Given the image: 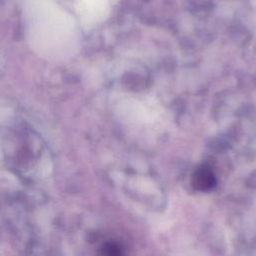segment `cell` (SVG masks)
Instances as JSON below:
<instances>
[{
  "label": "cell",
  "instance_id": "cell-1",
  "mask_svg": "<svg viewBox=\"0 0 256 256\" xmlns=\"http://www.w3.org/2000/svg\"><path fill=\"white\" fill-rule=\"evenodd\" d=\"M191 183L194 189L203 192V191L211 190L215 186L216 180L210 168L206 166H201L194 171L192 175Z\"/></svg>",
  "mask_w": 256,
  "mask_h": 256
},
{
  "label": "cell",
  "instance_id": "cell-2",
  "mask_svg": "<svg viewBox=\"0 0 256 256\" xmlns=\"http://www.w3.org/2000/svg\"><path fill=\"white\" fill-rule=\"evenodd\" d=\"M102 256H124L121 246L117 243H106L102 248Z\"/></svg>",
  "mask_w": 256,
  "mask_h": 256
}]
</instances>
